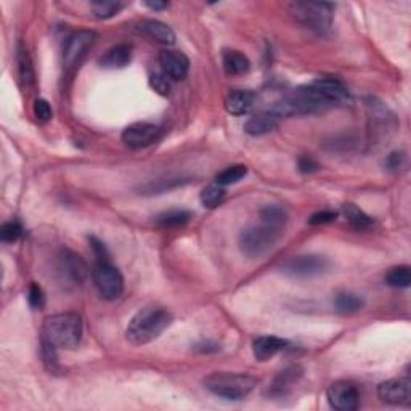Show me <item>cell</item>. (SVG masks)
Returning <instances> with one entry per match:
<instances>
[{
	"instance_id": "obj_1",
	"label": "cell",
	"mask_w": 411,
	"mask_h": 411,
	"mask_svg": "<svg viewBox=\"0 0 411 411\" xmlns=\"http://www.w3.org/2000/svg\"><path fill=\"white\" fill-rule=\"evenodd\" d=\"M259 224L249 225L239 233L238 244L244 255L259 259L277 246L288 224L286 209L278 204H268L260 209Z\"/></svg>"
},
{
	"instance_id": "obj_2",
	"label": "cell",
	"mask_w": 411,
	"mask_h": 411,
	"mask_svg": "<svg viewBox=\"0 0 411 411\" xmlns=\"http://www.w3.org/2000/svg\"><path fill=\"white\" fill-rule=\"evenodd\" d=\"M172 323V313L167 308L151 305L141 308L130 320L125 329L127 341L134 346L150 344L158 339Z\"/></svg>"
},
{
	"instance_id": "obj_3",
	"label": "cell",
	"mask_w": 411,
	"mask_h": 411,
	"mask_svg": "<svg viewBox=\"0 0 411 411\" xmlns=\"http://www.w3.org/2000/svg\"><path fill=\"white\" fill-rule=\"evenodd\" d=\"M82 334V318L74 312L56 313V315L47 317L42 324V339L56 347V349H76L81 344Z\"/></svg>"
},
{
	"instance_id": "obj_4",
	"label": "cell",
	"mask_w": 411,
	"mask_h": 411,
	"mask_svg": "<svg viewBox=\"0 0 411 411\" xmlns=\"http://www.w3.org/2000/svg\"><path fill=\"white\" fill-rule=\"evenodd\" d=\"M333 106L324 99L322 92L313 84L302 85V87L294 89L293 92L278 100L272 108V113L282 118H293V116H304V114H312L327 110Z\"/></svg>"
},
{
	"instance_id": "obj_5",
	"label": "cell",
	"mask_w": 411,
	"mask_h": 411,
	"mask_svg": "<svg viewBox=\"0 0 411 411\" xmlns=\"http://www.w3.org/2000/svg\"><path fill=\"white\" fill-rule=\"evenodd\" d=\"M203 384L210 393L225 400H243L255 389L259 379L251 374L217 371V373L206 376Z\"/></svg>"
},
{
	"instance_id": "obj_6",
	"label": "cell",
	"mask_w": 411,
	"mask_h": 411,
	"mask_svg": "<svg viewBox=\"0 0 411 411\" xmlns=\"http://www.w3.org/2000/svg\"><path fill=\"white\" fill-rule=\"evenodd\" d=\"M289 11L308 30L317 34H327L333 25L334 4L327 2H293L288 5Z\"/></svg>"
},
{
	"instance_id": "obj_7",
	"label": "cell",
	"mask_w": 411,
	"mask_h": 411,
	"mask_svg": "<svg viewBox=\"0 0 411 411\" xmlns=\"http://www.w3.org/2000/svg\"><path fill=\"white\" fill-rule=\"evenodd\" d=\"M92 279L96 291L105 301H116L124 293V278L121 272L110 262H96L92 270Z\"/></svg>"
},
{
	"instance_id": "obj_8",
	"label": "cell",
	"mask_w": 411,
	"mask_h": 411,
	"mask_svg": "<svg viewBox=\"0 0 411 411\" xmlns=\"http://www.w3.org/2000/svg\"><path fill=\"white\" fill-rule=\"evenodd\" d=\"M95 41L96 34L94 31H77L68 37L65 49H63V66L68 72L76 70Z\"/></svg>"
},
{
	"instance_id": "obj_9",
	"label": "cell",
	"mask_w": 411,
	"mask_h": 411,
	"mask_svg": "<svg viewBox=\"0 0 411 411\" xmlns=\"http://www.w3.org/2000/svg\"><path fill=\"white\" fill-rule=\"evenodd\" d=\"M331 267V262L323 255L307 254L298 255L294 259L288 260L283 267V272L289 277L296 278H312L327 273Z\"/></svg>"
},
{
	"instance_id": "obj_10",
	"label": "cell",
	"mask_w": 411,
	"mask_h": 411,
	"mask_svg": "<svg viewBox=\"0 0 411 411\" xmlns=\"http://www.w3.org/2000/svg\"><path fill=\"white\" fill-rule=\"evenodd\" d=\"M58 270L63 282L71 284V286H81L89 275L87 264L82 260L81 255L71 249H61Z\"/></svg>"
},
{
	"instance_id": "obj_11",
	"label": "cell",
	"mask_w": 411,
	"mask_h": 411,
	"mask_svg": "<svg viewBox=\"0 0 411 411\" xmlns=\"http://www.w3.org/2000/svg\"><path fill=\"white\" fill-rule=\"evenodd\" d=\"M161 137V129L150 122H135L124 129L122 141L130 150H141L156 144Z\"/></svg>"
},
{
	"instance_id": "obj_12",
	"label": "cell",
	"mask_w": 411,
	"mask_h": 411,
	"mask_svg": "<svg viewBox=\"0 0 411 411\" xmlns=\"http://www.w3.org/2000/svg\"><path fill=\"white\" fill-rule=\"evenodd\" d=\"M331 407L339 411L357 410L360 403V392L350 381H336L328 387L327 392Z\"/></svg>"
},
{
	"instance_id": "obj_13",
	"label": "cell",
	"mask_w": 411,
	"mask_h": 411,
	"mask_svg": "<svg viewBox=\"0 0 411 411\" xmlns=\"http://www.w3.org/2000/svg\"><path fill=\"white\" fill-rule=\"evenodd\" d=\"M378 396L384 403L408 407L411 403V381L408 378H393L384 381L378 387Z\"/></svg>"
},
{
	"instance_id": "obj_14",
	"label": "cell",
	"mask_w": 411,
	"mask_h": 411,
	"mask_svg": "<svg viewBox=\"0 0 411 411\" xmlns=\"http://www.w3.org/2000/svg\"><path fill=\"white\" fill-rule=\"evenodd\" d=\"M159 65L170 81H182L190 71V60L179 50H163L159 53Z\"/></svg>"
},
{
	"instance_id": "obj_15",
	"label": "cell",
	"mask_w": 411,
	"mask_h": 411,
	"mask_svg": "<svg viewBox=\"0 0 411 411\" xmlns=\"http://www.w3.org/2000/svg\"><path fill=\"white\" fill-rule=\"evenodd\" d=\"M315 87L322 92V95L327 99L331 105H339V103H349L350 94L349 89L342 84L339 79L334 77H322L312 82Z\"/></svg>"
},
{
	"instance_id": "obj_16",
	"label": "cell",
	"mask_w": 411,
	"mask_h": 411,
	"mask_svg": "<svg viewBox=\"0 0 411 411\" xmlns=\"http://www.w3.org/2000/svg\"><path fill=\"white\" fill-rule=\"evenodd\" d=\"M286 346L288 341L277 338V336H260L253 342V353L257 362H268L278 352L286 349Z\"/></svg>"
},
{
	"instance_id": "obj_17",
	"label": "cell",
	"mask_w": 411,
	"mask_h": 411,
	"mask_svg": "<svg viewBox=\"0 0 411 411\" xmlns=\"http://www.w3.org/2000/svg\"><path fill=\"white\" fill-rule=\"evenodd\" d=\"M279 124V118L275 113L264 111L257 113L254 116H251L246 124H244V132L251 137H260L265 134H270L273 129H277Z\"/></svg>"
},
{
	"instance_id": "obj_18",
	"label": "cell",
	"mask_w": 411,
	"mask_h": 411,
	"mask_svg": "<svg viewBox=\"0 0 411 411\" xmlns=\"http://www.w3.org/2000/svg\"><path fill=\"white\" fill-rule=\"evenodd\" d=\"M130 60H132V47L127 44H119L100 56L99 65L105 70H121L129 65Z\"/></svg>"
},
{
	"instance_id": "obj_19",
	"label": "cell",
	"mask_w": 411,
	"mask_h": 411,
	"mask_svg": "<svg viewBox=\"0 0 411 411\" xmlns=\"http://www.w3.org/2000/svg\"><path fill=\"white\" fill-rule=\"evenodd\" d=\"M255 95L251 90H233L225 99V110L233 116H244L253 110Z\"/></svg>"
},
{
	"instance_id": "obj_20",
	"label": "cell",
	"mask_w": 411,
	"mask_h": 411,
	"mask_svg": "<svg viewBox=\"0 0 411 411\" xmlns=\"http://www.w3.org/2000/svg\"><path fill=\"white\" fill-rule=\"evenodd\" d=\"M140 31L146 34L148 37L153 39L163 45H174L175 44V32L170 26L165 23L156 21V20H146L140 23Z\"/></svg>"
},
{
	"instance_id": "obj_21",
	"label": "cell",
	"mask_w": 411,
	"mask_h": 411,
	"mask_svg": "<svg viewBox=\"0 0 411 411\" xmlns=\"http://www.w3.org/2000/svg\"><path fill=\"white\" fill-rule=\"evenodd\" d=\"M222 66L227 76H243L251 68L249 58L239 50H225L222 53Z\"/></svg>"
},
{
	"instance_id": "obj_22",
	"label": "cell",
	"mask_w": 411,
	"mask_h": 411,
	"mask_svg": "<svg viewBox=\"0 0 411 411\" xmlns=\"http://www.w3.org/2000/svg\"><path fill=\"white\" fill-rule=\"evenodd\" d=\"M193 214L185 209H170L154 217V224L161 228H179L191 220Z\"/></svg>"
},
{
	"instance_id": "obj_23",
	"label": "cell",
	"mask_w": 411,
	"mask_h": 411,
	"mask_svg": "<svg viewBox=\"0 0 411 411\" xmlns=\"http://www.w3.org/2000/svg\"><path fill=\"white\" fill-rule=\"evenodd\" d=\"M342 215L346 217V220L349 222V225L358 232L368 230V228H371V225H373V219L352 203H347L342 206Z\"/></svg>"
},
{
	"instance_id": "obj_24",
	"label": "cell",
	"mask_w": 411,
	"mask_h": 411,
	"mask_svg": "<svg viewBox=\"0 0 411 411\" xmlns=\"http://www.w3.org/2000/svg\"><path fill=\"white\" fill-rule=\"evenodd\" d=\"M363 305L365 301L353 293H339L334 299V308L341 315H353L362 310Z\"/></svg>"
},
{
	"instance_id": "obj_25",
	"label": "cell",
	"mask_w": 411,
	"mask_h": 411,
	"mask_svg": "<svg viewBox=\"0 0 411 411\" xmlns=\"http://www.w3.org/2000/svg\"><path fill=\"white\" fill-rule=\"evenodd\" d=\"M302 376V369L299 367H291L288 369L282 371L277 376V379L273 381V386H272V393L273 396H283V393H286L293 384L299 381V378Z\"/></svg>"
},
{
	"instance_id": "obj_26",
	"label": "cell",
	"mask_w": 411,
	"mask_h": 411,
	"mask_svg": "<svg viewBox=\"0 0 411 411\" xmlns=\"http://www.w3.org/2000/svg\"><path fill=\"white\" fill-rule=\"evenodd\" d=\"M16 58H18V70L23 85L25 87H31L34 84V68L31 56L27 53V49L23 45V42L18 44V55H16Z\"/></svg>"
},
{
	"instance_id": "obj_27",
	"label": "cell",
	"mask_w": 411,
	"mask_h": 411,
	"mask_svg": "<svg viewBox=\"0 0 411 411\" xmlns=\"http://www.w3.org/2000/svg\"><path fill=\"white\" fill-rule=\"evenodd\" d=\"M386 284L391 288H398V289L410 288V284H411L410 267L400 265V267L391 268L386 275Z\"/></svg>"
},
{
	"instance_id": "obj_28",
	"label": "cell",
	"mask_w": 411,
	"mask_h": 411,
	"mask_svg": "<svg viewBox=\"0 0 411 411\" xmlns=\"http://www.w3.org/2000/svg\"><path fill=\"white\" fill-rule=\"evenodd\" d=\"M248 174V167L244 164H235V165H230V167H227L225 170H222V172L217 175V185L220 186H227V185H232V184H238L239 180H243L244 177Z\"/></svg>"
},
{
	"instance_id": "obj_29",
	"label": "cell",
	"mask_w": 411,
	"mask_h": 411,
	"mask_svg": "<svg viewBox=\"0 0 411 411\" xmlns=\"http://www.w3.org/2000/svg\"><path fill=\"white\" fill-rule=\"evenodd\" d=\"M124 7L125 5L122 2H113V0H110V2H101V0H99V2L90 4V8H92L94 15L99 20H110L113 16H116Z\"/></svg>"
},
{
	"instance_id": "obj_30",
	"label": "cell",
	"mask_w": 411,
	"mask_h": 411,
	"mask_svg": "<svg viewBox=\"0 0 411 411\" xmlns=\"http://www.w3.org/2000/svg\"><path fill=\"white\" fill-rule=\"evenodd\" d=\"M225 198V188L220 185H209L201 191V203L204 208L214 209L219 206Z\"/></svg>"
},
{
	"instance_id": "obj_31",
	"label": "cell",
	"mask_w": 411,
	"mask_h": 411,
	"mask_svg": "<svg viewBox=\"0 0 411 411\" xmlns=\"http://www.w3.org/2000/svg\"><path fill=\"white\" fill-rule=\"evenodd\" d=\"M23 235V227L20 222L11 220L4 224L2 228H0V238H2L4 243H15L18 241Z\"/></svg>"
},
{
	"instance_id": "obj_32",
	"label": "cell",
	"mask_w": 411,
	"mask_h": 411,
	"mask_svg": "<svg viewBox=\"0 0 411 411\" xmlns=\"http://www.w3.org/2000/svg\"><path fill=\"white\" fill-rule=\"evenodd\" d=\"M42 358H44L45 367H47V369L51 371V373L60 371L58 355H56V347L49 344V342L44 341V339H42Z\"/></svg>"
},
{
	"instance_id": "obj_33",
	"label": "cell",
	"mask_w": 411,
	"mask_h": 411,
	"mask_svg": "<svg viewBox=\"0 0 411 411\" xmlns=\"http://www.w3.org/2000/svg\"><path fill=\"white\" fill-rule=\"evenodd\" d=\"M150 85L154 92L167 96L170 94V79L164 72H154L150 76Z\"/></svg>"
},
{
	"instance_id": "obj_34",
	"label": "cell",
	"mask_w": 411,
	"mask_h": 411,
	"mask_svg": "<svg viewBox=\"0 0 411 411\" xmlns=\"http://www.w3.org/2000/svg\"><path fill=\"white\" fill-rule=\"evenodd\" d=\"M32 111H34V116H36L41 122H47L50 121L51 116H53L50 103L44 99H37L36 101H34Z\"/></svg>"
},
{
	"instance_id": "obj_35",
	"label": "cell",
	"mask_w": 411,
	"mask_h": 411,
	"mask_svg": "<svg viewBox=\"0 0 411 411\" xmlns=\"http://www.w3.org/2000/svg\"><path fill=\"white\" fill-rule=\"evenodd\" d=\"M27 301H30V305L32 308H42L45 304V296H44V291L42 288L39 286V284L32 283L31 288H30V293H27Z\"/></svg>"
},
{
	"instance_id": "obj_36",
	"label": "cell",
	"mask_w": 411,
	"mask_h": 411,
	"mask_svg": "<svg viewBox=\"0 0 411 411\" xmlns=\"http://www.w3.org/2000/svg\"><path fill=\"white\" fill-rule=\"evenodd\" d=\"M338 213H334V210H320V213L313 214L310 219H308V224L310 225H327L331 224V222H334L338 219Z\"/></svg>"
},
{
	"instance_id": "obj_37",
	"label": "cell",
	"mask_w": 411,
	"mask_h": 411,
	"mask_svg": "<svg viewBox=\"0 0 411 411\" xmlns=\"http://www.w3.org/2000/svg\"><path fill=\"white\" fill-rule=\"evenodd\" d=\"M405 163H407V154H405L403 151H392L386 159V165L389 170L402 169Z\"/></svg>"
},
{
	"instance_id": "obj_38",
	"label": "cell",
	"mask_w": 411,
	"mask_h": 411,
	"mask_svg": "<svg viewBox=\"0 0 411 411\" xmlns=\"http://www.w3.org/2000/svg\"><path fill=\"white\" fill-rule=\"evenodd\" d=\"M89 241H90V246H92L94 249V253L95 255L99 257V262H108V249L105 244H103L99 238H95V236H90L89 238Z\"/></svg>"
},
{
	"instance_id": "obj_39",
	"label": "cell",
	"mask_w": 411,
	"mask_h": 411,
	"mask_svg": "<svg viewBox=\"0 0 411 411\" xmlns=\"http://www.w3.org/2000/svg\"><path fill=\"white\" fill-rule=\"evenodd\" d=\"M299 170L302 174H312V172H317V170H320V165L313 161L312 158L302 156L299 159Z\"/></svg>"
},
{
	"instance_id": "obj_40",
	"label": "cell",
	"mask_w": 411,
	"mask_h": 411,
	"mask_svg": "<svg viewBox=\"0 0 411 411\" xmlns=\"http://www.w3.org/2000/svg\"><path fill=\"white\" fill-rule=\"evenodd\" d=\"M169 2H158V0H154V2H145V7H148L150 10H154V11H161V10H167L169 8Z\"/></svg>"
}]
</instances>
